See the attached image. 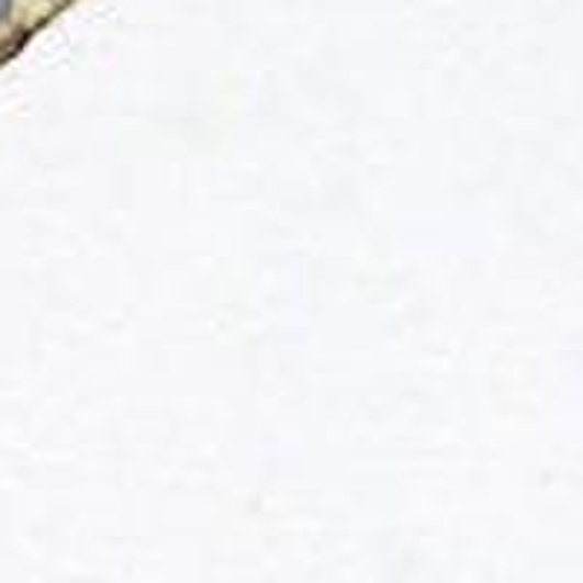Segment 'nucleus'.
Masks as SVG:
<instances>
[{
  "mask_svg": "<svg viewBox=\"0 0 583 583\" xmlns=\"http://www.w3.org/2000/svg\"><path fill=\"white\" fill-rule=\"evenodd\" d=\"M9 12H12V0H0V24L7 21Z\"/></svg>",
  "mask_w": 583,
  "mask_h": 583,
  "instance_id": "1",
  "label": "nucleus"
}]
</instances>
